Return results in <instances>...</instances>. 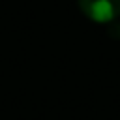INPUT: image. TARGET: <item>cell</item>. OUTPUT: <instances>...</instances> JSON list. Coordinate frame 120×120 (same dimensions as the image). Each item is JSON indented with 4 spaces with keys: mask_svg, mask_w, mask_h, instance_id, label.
Returning <instances> with one entry per match:
<instances>
[{
    "mask_svg": "<svg viewBox=\"0 0 120 120\" xmlns=\"http://www.w3.org/2000/svg\"><path fill=\"white\" fill-rule=\"evenodd\" d=\"M79 8L94 22H111L120 15V0H79Z\"/></svg>",
    "mask_w": 120,
    "mask_h": 120,
    "instance_id": "obj_1",
    "label": "cell"
}]
</instances>
